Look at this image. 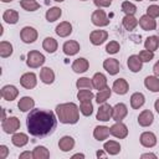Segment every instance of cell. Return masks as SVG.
<instances>
[{
    "label": "cell",
    "mask_w": 159,
    "mask_h": 159,
    "mask_svg": "<svg viewBox=\"0 0 159 159\" xmlns=\"http://www.w3.org/2000/svg\"><path fill=\"white\" fill-rule=\"evenodd\" d=\"M57 119L52 111L32 108L26 118L27 130L34 137H45L56 128Z\"/></svg>",
    "instance_id": "obj_1"
},
{
    "label": "cell",
    "mask_w": 159,
    "mask_h": 159,
    "mask_svg": "<svg viewBox=\"0 0 159 159\" xmlns=\"http://www.w3.org/2000/svg\"><path fill=\"white\" fill-rule=\"evenodd\" d=\"M56 114L57 119L63 124H76L80 119V108L77 104L70 103H61L56 106Z\"/></svg>",
    "instance_id": "obj_2"
},
{
    "label": "cell",
    "mask_w": 159,
    "mask_h": 159,
    "mask_svg": "<svg viewBox=\"0 0 159 159\" xmlns=\"http://www.w3.org/2000/svg\"><path fill=\"white\" fill-rule=\"evenodd\" d=\"M45 63V56L39 52V51H30L27 53V58H26V65L30 68H37L40 66H42Z\"/></svg>",
    "instance_id": "obj_3"
},
{
    "label": "cell",
    "mask_w": 159,
    "mask_h": 159,
    "mask_svg": "<svg viewBox=\"0 0 159 159\" xmlns=\"http://www.w3.org/2000/svg\"><path fill=\"white\" fill-rule=\"evenodd\" d=\"M1 128L5 133L7 134H14L16 133V130L20 128V120L16 118V117H9V118H5L2 120V124H1Z\"/></svg>",
    "instance_id": "obj_4"
},
{
    "label": "cell",
    "mask_w": 159,
    "mask_h": 159,
    "mask_svg": "<svg viewBox=\"0 0 159 159\" xmlns=\"http://www.w3.org/2000/svg\"><path fill=\"white\" fill-rule=\"evenodd\" d=\"M91 20H92V24L98 26V27H102V26H107L109 24V19L107 17L106 12L101 9L93 11L92 16H91Z\"/></svg>",
    "instance_id": "obj_5"
},
{
    "label": "cell",
    "mask_w": 159,
    "mask_h": 159,
    "mask_svg": "<svg viewBox=\"0 0 159 159\" xmlns=\"http://www.w3.org/2000/svg\"><path fill=\"white\" fill-rule=\"evenodd\" d=\"M20 37L25 43H32L37 39V31L31 26H25L20 31Z\"/></svg>",
    "instance_id": "obj_6"
},
{
    "label": "cell",
    "mask_w": 159,
    "mask_h": 159,
    "mask_svg": "<svg viewBox=\"0 0 159 159\" xmlns=\"http://www.w3.org/2000/svg\"><path fill=\"white\" fill-rule=\"evenodd\" d=\"M112 114H113V107H111L108 103H102L97 111V116L96 118L98 120H102V122H107L112 118Z\"/></svg>",
    "instance_id": "obj_7"
},
{
    "label": "cell",
    "mask_w": 159,
    "mask_h": 159,
    "mask_svg": "<svg viewBox=\"0 0 159 159\" xmlns=\"http://www.w3.org/2000/svg\"><path fill=\"white\" fill-rule=\"evenodd\" d=\"M109 132L114 137V138H118V139H123L128 135V128L124 123L122 122H117L114 123L111 128H109Z\"/></svg>",
    "instance_id": "obj_8"
},
{
    "label": "cell",
    "mask_w": 159,
    "mask_h": 159,
    "mask_svg": "<svg viewBox=\"0 0 159 159\" xmlns=\"http://www.w3.org/2000/svg\"><path fill=\"white\" fill-rule=\"evenodd\" d=\"M107 39H108V32L104 31V30H94L89 35V41L94 46L102 45Z\"/></svg>",
    "instance_id": "obj_9"
},
{
    "label": "cell",
    "mask_w": 159,
    "mask_h": 159,
    "mask_svg": "<svg viewBox=\"0 0 159 159\" xmlns=\"http://www.w3.org/2000/svg\"><path fill=\"white\" fill-rule=\"evenodd\" d=\"M36 83H37V78H36V75L34 72H26L20 78V84L26 89L34 88L36 86Z\"/></svg>",
    "instance_id": "obj_10"
},
{
    "label": "cell",
    "mask_w": 159,
    "mask_h": 159,
    "mask_svg": "<svg viewBox=\"0 0 159 159\" xmlns=\"http://www.w3.org/2000/svg\"><path fill=\"white\" fill-rule=\"evenodd\" d=\"M139 26L144 30V31H153L157 29V21L154 20V17L149 16V15H143L139 20H138Z\"/></svg>",
    "instance_id": "obj_11"
},
{
    "label": "cell",
    "mask_w": 159,
    "mask_h": 159,
    "mask_svg": "<svg viewBox=\"0 0 159 159\" xmlns=\"http://www.w3.org/2000/svg\"><path fill=\"white\" fill-rule=\"evenodd\" d=\"M103 68L112 76L117 75L120 70V65H119V61L116 60V58H107L103 61Z\"/></svg>",
    "instance_id": "obj_12"
},
{
    "label": "cell",
    "mask_w": 159,
    "mask_h": 159,
    "mask_svg": "<svg viewBox=\"0 0 159 159\" xmlns=\"http://www.w3.org/2000/svg\"><path fill=\"white\" fill-rule=\"evenodd\" d=\"M19 94V89L12 84H6L1 88V97L5 101H14Z\"/></svg>",
    "instance_id": "obj_13"
},
{
    "label": "cell",
    "mask_w": 159,
    "mask_h": 159,
    "mask_svg": "<svg viewBox=\"0 0 159 159\" xmlns=\"http://www.w3.org/2000/svg\"><path fill=\"white\" fill-rule=\"evenodd\" d=\"M128 113V108L124 103H117L114 107H113V114H112V118L116 120V122H122V119H124V117L127 116Z\"/></svg>",
    "instance_id": "obj_14"
},
{
    "label": "cell",
    "mask_w": 159,
    "mask_h": 159,
    "mask_svg": "<svg viewBox=\"0 0 159 159\" xmlns=\"http://www.w3.org/2000/svg\"><path fill=\"white\" fill-rule=\"evenodd\" d=\"M139 139H140V144L145 148H152L157 144V137L153 132H143Z\"/></svg>",
    "instance_id": "obj_15"
},
{
    "label": "cell",
    "mask_w": 159,
    "mask_h": 159,
    "mask_svg": "<svg viewBox=\"0 0 159 159\" xmlns=\"http://www.w3.org/2000/svg\"><path fill=\"white\" fill-rule=\"evenodd\" d=\"M127 65H128V68L132 71V72H139L140 70H142V67H143V62H142V60L139 58V56L138 55H132V56H129L128 57V60H127Z\"/></svg>",
    "instance_id": "obj_16"
},
{
    "label": "cell",
    "mask_w": 159,
    "mask_h": 159,
    "mask_svg": "<svg viewBox=\"0 0 159 159\" xmlns=\"http://www.w3.org/2000/svg\"><path fill=\"white\" fill-rule=\"evenodd\" d=\"M154 116L149 109H144L139 116H138V123L142 127H149L153 124Z\"/></svg>",
    "instance_id": "obj_17"
},
{
    "label": "cell",
    "mask_w": 159,
    "mask_h": 159,
    "mask_svg": "<svg viewBox=\"0 0 159 159\" xmlns=\"http://www.w3.org/2000/svg\"><path fill=\"white\" fill-rule=\"evenodd\" d=\"M62 50L65 52V55L67 56H73L76 55L78 51H80V43L77 41H73V40H70V41H66L62 46Z\"/></svg>",
    "instance_id": "obj_18"
},
{
    "label": "cell",
    "mask_w": 159,
    "mask_h": 159,
    "mask_svg": "<svg viewBox=\"0 0 159 159\" xmlns=\"http://www.w3.org/2000/svg\"><path fill=\"white\" fill-rule=\"evenodd\" d=\"M112 89L117 94H125L128 92V89H129V86H128V82L124 78H118V80H116L113 82Z\"/></svg>",
    "instance_id": "obj_19"
},
{
    "label": "cell",
    "mask_w": 159,
    "mask_h": 159,
    "mask_svg": "<svg viewBox=\"0 0 159 159\" xmlns=\"http://www.w3.org/2000/svg\"><path fill=\"white\" fill-rule=\"evenodd\" d=\"M55 31L60 37H67L68 35L72 34V25L68 21H62L56 26Z\"/></svg>",
    "instance_id": "obj_20"
},
{
    "label": "cell",
    "mask_w": 159,
    "mask_h": 159,
    "mask_svg": "<svg viewBox=\"0 0 159 159\" xmlns=\"http://www.w3.org/2000/svg\"><path fill=\"white\" fill-rule=\"evenodd\" d=\"M89 67V63L86 58L83 57H80V58H76L72 63V70L76 72V73H83L88 70Z\"/></svg>",
    "instance_id": "obj_21"
},
{
    "label": "cell",
    "mask_w": 159,
    "mask_h": 159,
    "mask_svg": "<svg viewBox=\"0 0 159 159\" xmlns=\"http://www.w3.org/2000/svg\"><path fill=\"white\" fill-rule=\"evenodd\" d=\"M40 78L45 84H51L55 81V72L50 67H42L40 71Z\"/></svg>",
    "instance_id": "obj_22"
},
{
    "label": "cell",
    "mask_w": 159,
    "mask_h": 159,
    "mask_svg": "<svg viewBox=\"0 0 159 159\" xmlns=\"http://www.w3.org/2000/svg\"><path fill=\"white\" fill-rule=\"evenodd\" d=\"M92 82H93V88H96L98 91L107 87V77L101 72L94 73V76L92 77Z\"/></svg>",
    "instance_id": "obj_23"
},
{
    "label": "cell",
    "mask_w": 159,
    "mask_h": 159,
    "mask_svg": "<svg viewBox=\"0 0 159 159\" xmlns=\"http://www.w3.org/2000/svg\"><path fill=\"white\" fill-rule=\"evenodd\" d=\"M75 147V139L70 135H65L58 140V148L62 152H70Z\"/></svg>",
    "instance_id": "obj_24"
},
{
    "label": "cell",
    "mask_w": 159,
    "mask_h": 159,
    "mask_svg": "<svg viewBox=\"0 0 159 159\" xmlns=\"http://www.w3.org/2000/svg\"><path fill=\"white\" fill-rule=\"evenodd\" d=\"M34 106H35V101H34L31 97H29V96H25V97L20 98V101H19V103H17V107H19V109H20L21 112L31 111V109L34 108Z\"/></svg>",
    "instance_id": "obj_25"
},
{
    "label": "cell",
    "mask_w": 159,
    "mask_h": 159,
    "mask_svg": "<svg viewBox=\"0 0 159 159\" xmlns=\"http://www.w3.org/2000/svg\"><path fill=\"white\" fill-rule=\"evenodd\" d=\"M109 134H111L109 128L106 127V125H98V127H96L94 130H93V137H94L98 142H102V140L107 139Z\"/></svg>",
    "instance_id": "obj_26"
},
{
    "label": "cell",
    "mask_w": 159,
    "mask_h": 159,
    "mask_svg": "<svg viewBox=\"0 0 159 159\" xmlns=\"http://www.w3.org/2000/svg\"><path fill=\"white\" fill-rule=\"evenodd\" d=\"M11 142L15 147L21 148V147H25L29 143V137H27V134L21 133V132L20 133H14V135L11 138Z\"/></svg>",
    "instance_id": "obj_27"
},
{
    "label": "cell",
    "mask_w": 159,
    "mask_h": 159,
    "mask_svg": "<svg viewBox=\"0 0 159 159\" xmlns=\"http://www.w3.org/2000/svg\"><path fill=\"white\" fill-rule=\"evenodd\" d=\"M145 102V98H144V94L140 93V92H135L130 96V107L133 109H138L140 108Z\"/></svg>",
    "instance_id": "obj_28"
},
{
    "label": "cell",
    "mask_w": 159,
    "mask_h": 159,
    "mask_svg": "<svg viewBox=\"0 0 159 159\" xmlns=\"http://www.w3.org/2000/svg\"><path fill=\"white\" fill-rule=\"evenodd\" d=\"M144 86L152 92H159V78L157 76H148L144 80Z\"/></svg>",
    "instance_id": "obj_29"
},
{
    "label": "cell",
    "mask_w": 159,
    "mask_h": 159,
    "mask_svg": "<svg viewBox=\"0 0 159 159\" xmlns=\"http://www.w3.org/2000/svg\"><path fill=\"white\" fill-rule=\"evenodd\" d=\"M2 20L6 22V24H10V25H14L19 21V12L16 10H12V9H9L6 10L4 14H2Z\"/></svg>",
    "instance_id": "obj_30"
},
{
    "label": "cell",
    "mask_w": 159,
    "mask_h": 159,
    "mask_svg": "<svg viewBox=\"0 0 159 159\" xmlns=\"http://www.w3.org/2000/svg\"><path fill=\"white\" fill-rule=\"evenodd\" d=\"M103 149H104L108 154L116 155V154H118V153L120 152V144H119L118 142H116V140H108V142L104 143Z\"/></svg>",
    "instance_id": "obj_31"
},
{
    "label": "cell",
    "mask_w": 159,
    "mask_h": 159,
    "mask_svg": "<svg viewBox=\"0 0 159 159\" xmlns=\"http://www.w3.org/2000/svg\"><path fill=\"white\" fill-rule=\"evenodd\" d=\"M61 15H62V10L60 7H57V6H53V7H50L46 11V15L45 16H46V20L48 22H53V21L58 20L61 17Z\"/></svg>",
    "instance_id": "obj_32"
},
{
    "label": "cell",
    "mask_w": 159,
    "mask_h": 159,
    "mask_svg": "<svg viewBox=\"0 0 159 159\" xmlns=\"http://www.w3.org/2000/svg\"><path fill=\"white\" fill-rule=\"evenodd\" d=\"M32 158L34 159H47L50 158V152L46 147L43 145H37L32 150Z\"/></svg>",
    "instance_id": "obj_33"
},
{
    "label": "cell",
    "mask_w": 159,
    "mask_h": 159,
    "mask_svg": "<svg viewBox=\"0 0 159 159\" xmlns=\"http://www.w3.org/2000/svg\"><path fill=\"white\" fill-rule=\"evenodd\" d=\"M122 22H123L124 29L128 30V31L134 30V29L137 27V25H138V20L134 17V15H125V16L123 17Z\"/></svg>",
    "instance_id": "obj_34"
},
{
    "label": "cell",
    "mask_w": 159,
    "mask_h": 159,
    "mask_svg": "<svg viewBox=\"0 0 159 159\" xmlns=\"http://www.w3.org/2000/svg\"><path fill=\"white\" fill-rule=\"evenodd\" d=\"M57 41L53 39V37H46L42 42V47L46 52L48 53H53L56 50H57Z\"/></svg>",
    "instance_id": "obj_35"
},
{
    "label": "cell",
    "mask_w": 159,
    "mask_h": 159,
    "mask_svg": "<svg viewBox=\"0 0 159 159\" xmlns=\"http://www.w3.org/2000/svg\"><path fill=\"white\" fill-rule=\"evenodd\" d=\"M111 94H112V89H111L109 87H106V88L98 91V93L96 94V101H97V103H98V104H102V103L107 102V99H109Z\"/></svg>",
    "instance_id": "obj_36"
},
{
    "label": "cell",
    "mask_w": 159,
    "mask_h": 159,
    "mask_svg": "<svg viewBox=\"0 0 159 159\" xmlns=\"http://www.w3.org/2000/svg\"><path fill=\"white\" fill-rule=\"evenodd\" d=\"M144 47H145V50H149V51L154 52L159 47V37L158 36H149V37H147V40L144 42Z\"/></svg>",
    "instance_id": "obj_37"
},
{
    "label": "cell",
    "mask_w": 159,
    "mask_h": 159,
    "mask_svg": "<svg viewBox=\"0 0 159 159\" xmlns=\"http://www.w3.org/2000/svg\"><path fill=\"white\" fill-rule=\"evenodd\" d=\"M11 53H12V45L7 41H1L0 42V56L2 58H6L11 56Z\"/></svg>",
    "instance_id": "obj_38"
},
{
    "label": "cell",
    "mask_w": 159,
    "mask_h": 159,
    "mask_svg": "<svg viewBox=\"0 0 159 159\" xmlns=\"http://www.w3.org/2000/svg\"><path fill=\"white\" fill-rule=\"evenodd\" d=\"M20 6L26 11H36L37 9H40V4L35 0H21Z\"/></svg>",
    "instance_id": "obj_39"
},
{
    "label": "cell",
    "mask_w": 159,
    "mask_h": 159,
    "mask_svg": "<svg viewBox=\"0 0 159 159\" xmlns=\"http://www.w3.org/2000/svg\"><path fill=\"white\" fill-rule=\"evenodd\" d=\"M76 86H77L78 89H92L93 88V82H92V78L82 77V78L77 80Z\"/></svg>",
    "instance_id": "obj_40"
},
{
    "label": "cell",
    "mask_w": 159,
    "mask_h": 159,
    "mask_svg": "<svg viewBox=\"0 0 159 159\" xmlns=\"http://www.w3.org/2000/svg\"><path fill=\"white\" fill-rule=\"evenodd\" d=\"M122 11L125 15H134L137 12V6L130 1H123L122 2Z\"/></svg>",
    "instance_id": "obj_41"
},
{
    "label": "cell",
    "mask_w": 159,
    "mask_h": 159,
    "mask_svg": "<svg viewBox=\"0 0 159 159\" xmlns=\"http://www.w3.org/2000/svg\"><path fill=\"white\" fill-rule=\"evenodd\" d=\"M93 97H94V94L92 93L91 89H80L78 93H77V98H78L81 102H88V101H91Z\"/></svg>",
    "instance_id": "obj_42"
},
{
    "label": "cell",
    "mask_w": 159,
    "mask_h": 159,
    "mask_svg": "<svg viewBox=\"0 0 159 159\" xmlns=\"http://www.w3.org/2000/svg\"><path fill=\"white\" fill-rule=\"evenodd\" d=\"M80 112L83 116H86V117L91 116L92 112H93V106H92L91 101H88V102H81V104H80Z\"/></svg>",
    "instance_id": "obj_43"
},
{
    "label": "cell",
    "mask_w": 159,
    "mask_h": 159,
    "mask_svg": "<svg viewBox=\"0 0 159 159\" xmlns=\"http://www.w3.org/2000/svg\"><path fill=\"white\" fill-rule=\"evenodd\" d=\"M139 58L142 60V62H150L154 58V52L149 51V50H143L139 52Z\"/></svg>",
    "instance_id": "obj_44"
},
{
    "label": "cell",
    "mask_w": 159,
    "mask_h": 159,
    "mask_svg": "<svg viewBox=\"0 0 159 159\" xmlns=\"http://www.w3.org/2000/svg\"><path fill=\"white\" fill-rule=\"evenodd\" d=\"M119 48H120V46L117 41H109V43H107V46H106V51L111 55L117 53L119 51Z\"/></svg>",
    "instance_id": "obj_45"
},
{
    "label": "cell",
    "mask_w": 159,
    "mask_h": 159,
    "mask_svg": "<svg viewBox=\"0 0 159 159\" xmlns=\"http://www.w3.org/2000/svg\"><path fill=\"white\" fill-rule=\"evenodd\" d=\"M147 15H149V16H152L154 19L158 17L159 16V6L158 5H150V6H148Z\"/></svg>",
    "instance_id": "obj_46"
},
{
    "label": "cell",
    "mask_w": 159,
    "mask_h": 159,
    "mask_svg": "<svg viewBox=\"0 0 159 159\" xmlns=\"http://www.w3.org/2000/svg\"><path fill=\"white\" fill-rule=\"evenodd\" d=\"M112 0H93V4L99 9V7H108L111 5Z\"/></svg>",
    "instance_id": "obj_47"
},
{
    "label": "cell",
    "mask_w": 159,
    "mask_h": 159,
    "mask_svg": "<svg viewBox=\"0 0 159 159\" xmlns=\"http://www.w3.org/2000/svg\"><path fill=\"white\" fill-rule=\"evenodd\" d=\"M7 154H9V149H7V147L6 145H0V158L1 159H5L6 157H7Z\"/></svg>",
    "instance_id": "obj_48"
},
{
    "label": "cell",
    "mask_w": 159,
    "mask_h": 159,
    "mask_svg": "<svg viewBox=\"0 0 159 159\" xmlns=\"http://www.w3.org/2000/svg\"><path fill=\"white\" fill-rule=\"evenodd\" d=\"M19 158L20 159H25V158H32V153L31 152H24V153H21L20 155H19Z\"/></svg>",
    "instance_id": "obj_49"
},
{
    "label": "cell",
    "mask_w": 159,
    "mask_h": 159,
    "mask_svg": "<svg viewBox=\"0 0 159 159\" xmlns=\"http://www.w3.org/2000/svg\"><path fill=\"white\" fill-rule=\"evenodd\" d=\"M153 72H154V75L157 77H159V61H157L155 65L153 66Z\"/></svg>",
    "instance_id": "obj_50"
},
{
    "label": "cell",
    "mask_w": 159,
    "mask_h": 159,
    "mask_svg": "<svg viewBox=\"0 0 159 159\" xmlns=\"http://www.w3.org/2000/svg\"><path fill=\"white\" fill-rule=\"evenodd\" d=\"M140 157H142L143 159H144V158H153V159H157V155L153 154V153H145V154H142Z\"/></svg>",
    "instance_id": "obj_51"
},
{
    "label": "cell",
    "mask_w": 159,
    "mask_h": 159,
    "mask_svg": "<svg viewBox=\"0 0 159 159\" xmlns=\"http://www.w3.org/2000/svg\"><path fill=\"white\" fill-rule=\"evenodd\" d=\"M154 108H155V111L159 113V98L155 101V103H154Z\"/></svg>",
    "instance_id": "obj_52"
},
{
    "label": "cell",
    "mask_w": 159,
    "mask_h": 159,
    "mask_svg": "<svg viewBox=\"0 0 159 159\" xmlns=\"http://www.w3.org/2000/svg\"><path fill=\"white\" fill-rule=\"evenodd\" d=\"M72 158H84V154H81V153H77L75 155H72Z\"/></svg>",
    "instance_id": "obj_53"
},
{
    "label": "cell",
    "mask_w": 159,
    "mask_h": 159,
    "mask_svg": "<svg viewBox=\"0 0 159 159\" xmlns=\"http://www.w3.org/2000/svg\"><path fill=\"white\" fill-rule=\"evenodd\" d=\"M97 157H98V158H99V157H106V154H104L102 150H98V152H97Z\"/></svg>",
    "instance_id": "obj_54"
},
{
    "label": "cell",
    "mask_w": 159,
    "mask_h": 159,
    "mask_svg": "<svg viewBox=\"0 0 159 159\" xmlns=\"http://www.w3.org/2000/svg\"><path fill=\"white\" fill-rule=\"evenodd\" d=\"M1 1H2V2H11L12 0H1Z\"/></svg>",
    "instance_id": "obj_55"
},
{
    "label": "cell",
    "mask_w": 159,
    "mask_h": 159,
    "mask_svg": "<svg viewBox=\"0 0 159 159\" xmlns=\"http://www.w3.org/2000/svg\"><path fill=\"white\" fill-rule=\"evenodd\" d=\"M53 1H57V2H62V1H65V0H53Z\"/></svg>",
    "instance_id": "obj_56"
},
{
    "label": "cell",
    "mask_w": 159,
    "mask_h": 159,
    "mask_svg": "<svg viewBox=\"0 0 159 159\" xmlns=\"http://www.w3.org/2000/svg\"><path fill=\"white\" fill-rule=\"evenodd\" d=\"M150 1H158V0H150Z\"/></svg>",
    "instance_id": "obj_57"
},
{
    "label": "cell",
    "mask_w": 159,
    "mask_h": 159,
    "mask_svg": "<svg viewBox=\"0 0 159 159\" xmlns=\"http://www.w3.org/2000/svg\"><path fill=\"white\" fill-rule=\"evenodd\" d=\"M80 1H86V0H80Z\"/></svg>",
    "instance_id": "obj_58"
},
{
    "label": "cell",
    "mask_w": 159,
    "mask_h": 159,
    "mask_svg": "<svg viewBox=\"0 0 159 159\" xmlns=\"http://www.w3.org/2000/svg\"><path fill=\"white\" fill-rule=\"evenodd\" d=\"M135 1H142V0H135Z\"/></svg>",
    "instance_id": "obj_59"
}]
</instances>
